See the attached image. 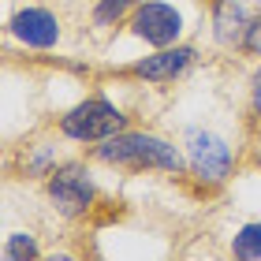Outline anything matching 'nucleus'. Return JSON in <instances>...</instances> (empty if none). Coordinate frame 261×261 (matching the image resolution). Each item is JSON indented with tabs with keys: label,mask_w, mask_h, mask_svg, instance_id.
<instances>
[{
	"label": "nucleus",
	"mask_w": 261,
	"mask_h": 261,
	"mask_svg": "<svg viewBox=\"0 0 261 261\" xmlns=\"http://www.w3.org/2000/svg\"><path fill=\"white\" fill-rule=\"evenodd\" d=\"M97 157L109 161V164H127V168H164V172H179L183 168L179 149L168 146L164 138H153V135L105 138V146L97 149Z\"/></svg>",
	"instance_id": "obj_1"
},
{
	"label": "nucleus",
	"mask_w": 261,
	"mask_h": 261,
	"mask_svg": "<svg viewBox=\"0 0 261 261\" xmlns=\"http://www.w3.org/2000/svg\"><path fill=\"white\" fill-rule=\"evenodd\" d=\"M64 135L67 138H79V142H97V138H112L116 130L123 127V116L116 105L93 97V101H82L79 109H71L64 116Z\"/></svg>",
	"instance_id": "obj_2"
},
{
	"label": "nucleus",
	"mask_w": 261,
	"mask_h": 261,
	"mask_svg": "<svg viewBox=\"0 0 261 261\" xmlns=\"http://www.w3.org/2000/svg\"><path fill=\"white\" fill-rule=\"evenodd\" d=\"M187 149H191V168L201 183H220L231 168V149L228 142L209 135V130H191L187 135Z\"/></svg>",
	"instance_id": "obj_3"
},
{
	"label": "nucleus",
	"mask_w": 261,
	"mask_h": 261,
	"mask_svg": "<svg viewBox=\"0 0 261 261\" xmlns=\"http://www.w3.org/2000/svg\"><path fill=\"white\" fill-rule=\"evenodd\" d=\"M179 30H183L179 11L168 8V4H161V0L142 4L138 15H135V34L146 38L149 45H172L175 38H179Z\"/></svg>",
	"instance_id": "obj_4"
},
{
	"label": "nucleus",
	"mask_w": 261,
	"mask_h": 261,
	"mask_svg": "<svg viewBox=\"0 0 261 261\" xmlns=\"http://www.w3.org/2000/svg\"><path fill=\"white\" fill-rule=\"evenodd\" d=\"M49 194L53 201L60 205V213H67V217H75V213H82L93 201V183H90V175L82 172V168H60V172H53V179H49Z\"/></svg>",
	"instance_id": "obj_5"
},
{
	"label": "nucleus",
	"mask_w": 261,
	"mask_h": 261,
	"mask_svg": "<svg viewBox=\"0 0 261 261\" xmlns=\"http://www.w3.org/2000/svg\"><path fill=\"white\" fill-rule=\"evenodd\" d=\"M11 30H15V38H22L27 45H34V49H49V45L56 41V34H60L56 19L49 15V11H41V8L19 11V15L11 19Z\"/></svg>",
	"instance_id": "obj_6"
},
{
	"label": "nucleus",
	"mask_w": 261,
	"mask_h": 261,
	"mask_svg": "<svg viewBox=\"0 0 261 261\" xmlns=\"http://www.w3.org/2000/svg\"><path fill=\"white\" fill-rule=\"evenodd\" d=\"M191 49H164V53H157V56H146L135 71L142 79H153V82H168V79H175L179 71L191 64Z\"/></svg>",
	"instance_id": "obj_7"
},
{
	"label": "nucleus",
	"mask_w": 261,
	"mask_h": 261,
	"mask_svg": "<svg viewBox=\"0 0 261 261\" xmlns=\"http://www.w3.org/2000/svg\"><path fill=\"white\" fill-rule=\"evenodd\" d=\"M250 15H246V8L239 0H220L217 4V38L220 41H246V34H250Z\"/></svg>",
	"instance_id": "obj_8"
},
{
	"label": "nucleus",
	"mask_w": 261,
	"mask_h": 261,
	"mask_svg": "<svg viewBox=\"0 0 261 261\" xmlns=\"http://www.w3.org/2000/svg\"><path fill=\"white\" fill-rule=\"evenodd\" d=\"M235 257H261V224H246L235 235Z\"/></svg>",
	"instance_id": "obj_9"
},
{
	"label": "nucleus",
	"mask_w": 261,
	"mask_h": 261,
	"mask_svg": "<svg viewBox=\"0 0 261 261\" xmlns=\"http://www.w3.org/2000/svg\"><path fill=\"white\" fill-rule=\"evenodd\" d=\"M130 4H135V0H101L97 11H93V19H97L101 27H105V22L120 19V11H123V8H130Z\"/></svg>",
	"instance_id": "obj_10"
},
{
	"label": "nucleus",
	"mask_w": 261,
	"mask_h": 261,
	"mask_svg": "<svg viewBox=\"0 0 261 261\" xmlns=\"http://www.w3.org/2000/svg\"><path fill=\"white\" fill-rule=\"evenodd\" d=\"M34 254H38V246H34V239H27V235H11V243H8V250H4L8 261H15V257H34Z\"/></svg>",
	"instance_id": "obj_11"
},
{
	"label": "nucleus",
	"mask_w": 261,
	"mask_h": 261,
	"mask_svg": "<svg viewBox=\"0 0 261 261\" xmlns=\"http://www.w3.org/2000/svg\"><path fill=\"white\" fill-rule=\"evenodd\" d=\"M246 45L261 53V22H254V27H250V34H246Z\"/></svg>",
	"instance_id": "obj_12"
},
{
	"label": "nucleus",
	"mask_w": 261,
	"mask_h": 261,
	"mask_svg": "<svg viewBox=\"0 0 261 261\" xmlns=\"http://www.w3.org/2000/svg\"><path fill=\"white\" fill-rule=\"evenodd\" d=\"M254 109L261 112V67H257V75H254Z\"/></svg>",
	"instance_id": "obj_13"
}]
</instances>
